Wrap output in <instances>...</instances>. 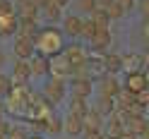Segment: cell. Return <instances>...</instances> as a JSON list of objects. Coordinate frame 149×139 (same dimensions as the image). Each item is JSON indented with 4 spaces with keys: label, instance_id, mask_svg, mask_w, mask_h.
<instances>
[{
    "label": "cell",
    "instance_id": "obj_1",
    "mask_svg": "<svg viewBox=\"0 0 149 139\" xmlns=\"http://www.w3.org/2000/svg\"><path fill=\"white\" fill-rule=\"evenodd\" d=\"M36 46H39L43 53L53 55L55 50H60V31H55V29L39 31V34H36Z\"/></svg>",
    "mask_w": 149,
    "mask_h": 139
},
{
    "label": "cell",
    "instance_id": "obj_2",
    "mask_svg": "<svg viewBox=\"0 0 149 139\" xmlns=\"http://www.w3.org/2000/svg\"><path fill=\"white\" fill-rule=\"evenodd\" d=\"M149 89L147 86V77H144V72H139V70H132V72H127L125 75V91H130V94H139V91H144Z\"/></svg>",
    "mask_w": 149,
    "mask_h": 139
},
{
    "label": "cell",
    "instance_id": "obj_3",
    "mask_svg": "<svg viewBox=\"0 0 149 139\" xmlns=\"http://www.w3.org/2000/svg\"><path fill=\"white\" fill-rule=\"evenodd\" d=\"M51 75L53 77H68V75H72V65H70V60L65 58V53H58V55H53L51 58Z\"/></svg>",
    "mask_w": 149,
    "mask_h": 139
},
{
    "label": "cell",
    "instance_id": "obj_4",
    "mask_svg": "<svg viewBox=\"0 0 149 139\" xmlns=\"http://www.w3.org/2000/svg\"><path fill=\"white\" fill-rule=\"evenodd\" d=\"M63 53H65V58L70 60L72 72L77 70V67H84V65H87V60H89V55L84 53V48H82V46H68V48H65Z\"/></svg>",
    "mask_w": 149,
    "mask_h": 139
},
{
    "label": "cell",
    "instance_id": "obj_5",
    "mask_svg": "<svg viewBox=\"0 0 149 139\" xmlns=\"http://www.w3.org/2000/svg\"><path fill=\"white\" fill-rule=\"evenodd\" d=\"M46 96H48L51 103H60L63 96H65V79L63 77L48 79V84H46Z\"/></svg>",
    "mask_w": 149,
    "mask_h": 139
},
{
    "label": "cell",
    "instance_id": "obj_6",
    "mask_svg": "<svg viewBox=\"0 0 149 139\" xmlns=\"http://www.w3.org/2000/svg\"><path fill=\"white\" fill-rule=\"evenodd\" d=\"M91 89H94V84H91V79H87L84 75H77L72 79V84H70L72 96H79V98H87L91 94Z\"/></svg>",
    "mask_w": 149,
    "mask_h": 139
},
{
    "label": "cell",
    "instance_id": "obj_7",
    "mask_svg": "<svg viewBox=\"0 0 149 139\" xmlns=\"http://www.w3.org/2000/svg\"><path fill=\"white\" fill-rule=\"evenodd\" d=\"M15 55L19 60H29L34 55V41L29 39V36H17V41H15Z\"/></svg>",
    "mask_w": 149,
    "mask_h": 139
},
{
    "label": "cell",
    "instance_id": "obj_8",
    "mask_svg": "<svg viewBox=\"0 0 149 139\" xmlns=\"http://www.w3.org/2000/svg\"><path fill=\"white\" fill-rule=\"evenodd\" d=\"M82 24H84V22H82L77 15H68L63 19V31L68 34L70 39H79V36H82Z\"/></svg>",
    "mask_w": 149,
    "mask_h": 139
},
{
    "label": "cell",
    "instance_id": "obj_9",
    "mask_svg": "<svg viewBox=\"0 0 149 139\" xmlns=\"http://www.w3.org/2000/svg\"><path fill=\"white\" fill-rule=\"evenodd\" d=\"M63 129L68 132L70 137H77V134H82L84 132V118H79V115H68L63 120Z\"/></svg>",
    "mask_w": 149,
    "mask_h": 139
},
{
    "label": "cell",
    "instance_id": "obj_10",
    "mask_svg": "<svg viewBox=\"0 0 149 139\" xmlns=\"http://www.w3.org/2000/svg\"><path fill=\"white\" fill-rule=\"evenodd\" d=\"M99 94H101V96H111V98H116V96L120 94V84L113 79V75L99 79Z\"/></svg>",
    "mask_w": 149,
    "mask_h": 139
},
{
    "label": "cell",
    "instance_id": "obj_11",
    "mask_svg": "<svg viewBox=\"0 0 149 139\" xmlns=\"http://www.w3.org/2000/svg\"><path fill=\"white\" fill-rule=\"evenodd\" d=\"M147 127H149V125H147V120H144L142 113H139V115H127V118H125V132H132V134H139V137H142Z\"/></svg>",
    "mask_w": 149,
    "mask_h": 139
},
{
    "label": "cell",
    "instance_id": "obj_12",
    "mask_svg": "<svg viewBox=\"0 0 149 139\" xmlns=\"http://www.w3.org/2000/svg\"><path fill=\"white\" fill-rule=\"evenodd\" d=\"M29 65H31V75H46V72H51V60H48V55L34 53L31 58H29Z\"/></svg>",
    "mask_w": 149,
    "mask_h": 139
},
{
    "label": "cell",
    "instance_id": "obj_13",
    "mask_svg": "<svg viewBox=\"0 0 149 139\" xmlns=\"http://www.w3.org/2000/svg\"><path fill=\"white\" fill-rule=\"evenodd\" d=\"M89 43H91L94 50H106L111 46V31L108 29H96V34L89 39Z\"/></svg>",
    "mask_w": 149,
    "mask_h": 139
},
{
    "label": "cell",
    "instance_id": "obj_14",
    "mask_svg": "<svg viewBox=\"0 0 149 139\" xmlns=\"http://www.w3.org/2000/svg\"><path fill=\"white\" fill-rule=\"evenodd\" d=\"M17 34H19V36H29V39H36V34H39L36 19H26V17H19V24H17Z\"/></svg>",
    "mask_w": 149,
    "mask_h": 139
},
{
    "label": "cell",
    "instance_id": "obj_15",
    "mask_svg": "<svg viewBox=\"0 0 149 139\" xmlns=\"http://www.w3.org/2000/svg\"><path fill=\"white\" fill-rule=\"evenodd\" d=\"M29 75H31V65H29V60H17L12 84H22V82H26V79H29Z\"/></svg>",
    "mask_w": 149,
    "mask_h": 139
},
{
    "label": "cell",
    "instance_id": "obj_16",
    "mask_svg": "<svg viewBox=\"0 0 149 139\" xmlns=\"http://www.w3.org/2000/svg\"><path fill=\"white\" fill-rule=\"evenodd\" d=\"M39 10H41V7L36 5L34 0H22L19 7H17V15L26 17V19H36V17H39Z\"/></svg>",
    "mask_w": 149,
    "mask_h": 139
},
{
    "label": "cell",
    "instance_id": "obj_17",
    "mask_svg": "<svg viewBox=\"0 0 149 139\" xmlns=\"http://www.w3.org/2000/svg\"><path fill=\"white\" fill-rule=\"evenodd\" d=\"M17 24H19V19L15 15H0V36L5 39L12 31H17Z\"/></svg>",
    "mask_w": 149,
    "mask_h": 139
},
{
    "label": "cell",
    "instance_id": "obj_18",
    "mask_svg": "<svg viewBox=\"0 0 149 139\" xmlns=\"http://www.w3.org/2000/svg\"><path fill=\"white\" fill-rule=\"evenodd\" d=\"M104 127V115L96 108H89L84 115V129H101Z\"/></svg>",
    "mask_w": 149,
    "mask_h": 139
},
{
    "label": "cell",
    "instance_id": "obj_19",
    "mask_svg": "<svg viewBox=\"0 0 149 139\" xmlns=\"http://www.w3.org/2000/svg\"><path fill=\"white\" fill-rule=\"evenodd\" d=\"M104 67H106L108 75H116V72H120V67H123V58H118L113 53H106L104 55Z\"/></svg>",
    "mask_w": 149,
    "mask_h": 139
},
{
    "label": "cell",
    "instance_id": "obj_20",
    "mask_svg": "<svg viewBox=\"0 0 149 139\" xmlns=\"http://www.w3.org/2000/svg\"><path fill=\"white\" fill-rule=\"evenodd\" d=\"M91 22L96 24V29H108L111 17H108V12L104 10V7H96V10L91 12Z\"/></svg>",
    "mask_w": 149,
    "mask_h": 139
},
{
    "label": "cell",
    "instance_id": "obj_21",
    "mask_svg": "<svg viewBox=\"0 0 149 139\" xmlns=\"http://www.w3.org/2000/svg\"><path fill=\"white\" fill-rule=\"evenodd\" d=\"M87 98H79V96H72V101H70V113L72 115H79V118H84L87 115Z\"/></svg>",
    "mask_w": 149,
    "mask_h": 139
},
{
    "label": "cell",
    "instance_id": "obj_22",
    "mask_svg": "<svg viewBox=\"0 0 149 139\" xmlns=\"http://www.w3.org/2000/svg\"><path fill=\"white\" fill-rule=\"evenodd\" d=\"M113 101H116V98H111V96H99L96 110H99L101 115H113V113H116V106H113Z\"/></svg>",
    "mask_w": 149,
    "mask_h": 139
},
{
    "label": "cell",
    "instance_id": "obj_23",
    "mask_svg": "<svg viewBox=\"0 0 149 139\" xmlns=\"http://www.w3.org/2000/svg\"><path fill=\"white\" fill-rule=\"evenodd\" d=\"M60 10H63L60 5L48 3V5L43 7V15H46V19H48V22H60Z\"/></svg>",
    "mask_w": 149,
    "mask_h": 139
},
{
    "label": "cell",
    "instance_id": "obj_24",
    "mask_svg": "<svg viewBox=\"0 0 149 139\" xmlns=\"http://www.w3.org/2000/svg\"><path fill=\"white\" fill-rule=\"evenodd\" d=\"M104 10L108 12V17H111V19H120V17L125 15V10H123V5H120L118 0H113V3H111V5H106Z\"/></svg>",
    "mask_w": 149,
    "mask_h": 139
},
{
    "label": "cell",
    "instance_id": "obj_25",
    "mask_svg": "<svg viewBox=\"0 0 149 139\" xmlns=\"http://www.w3.org/2000/svg\"><path fill=\"white\" fill-rule=\"evenodd\" d=\"M99 7V3L96 0H77V10L79 12H87V15H91Z\"/></svg>",
    "mask_w": 149,
    "mask_h": 139
},
{
    "label": "cell",
    "instance_id": "obj_26",
    "mask_svg": "<svg viewBox=\"0 0 149 139\" xmlns=\"http://www.w3.org/2000/svg\"><path fill=\"white\" fill-rule=\"evenodd\" d=\"M94 34H96V24L91 19H87L84 24H82V36H79V39H91Z\"/></svg>",
    "mask_w": 149,
    "mask_h": 139
},
{
    "label": "cell",
    "instance_id": "obj_27",
    "mask_svg": "<svg viewBox=\"0 0 149 139\" xmlns=\"http://www.w3.org/2000/svg\"><path fill=\"white\" fill-rule=\"evenodd\" d=\"M46 127H48V132H51V134H58V132H63V120L51 118L48 122H46Z\"/></svg>",
    "mask_w": 149,
    "mask_h": 139
},
{
    "label": "cell",
    "instance_id": "obj_28",
    "mask_svg": "<svg viewBox=\"0 0 149 139\" xmlns=\"http://www.w3.org/2000/svg\"><path fill=\"white\" fill-rule=\"evenodd\" d=\"M7 91H12V79H7L0 72V94H7Z\"/></svg>",
    "mask_w": 149,
    "mask_h": 139
},
{
    "label": "cell",
    "instance_id": "obj_29",
    "mask_svg": "<svg viewBox=\"0 0 149 139\" xmlns=\"http://www.w3.org/2000/svg\"><path fill=\"white\" fill-rule=\"evenodd\" d=\"M0 15H15V7L10 0H0Z\"/></svg>",
    "mask_w": 149,
    "mask_h": 139
},
{
    "label": "cell",
    "instance_id": "obj_30",
    "mask_svg": "<svg viewBox=\"0 0 149 139\" xmlns=\"http://www.w3.org/2000/svg\"><path fill=\"white\" fill-rule=\"evenodd\" d=\"M137 10L142 12V17L149 22V0H139V3H137Z\"/></svg>",
    "mask_w": 149,
    "mask_h": 139
},
{
    "label": "cell",
    "instance_id": "obj_31",
    "mask_svg": "<svg viewBox=\"0 0 149 139\" xmlns=\"http://www.w3.org/2000/svg\"><path fill=\"white\" fill-rule=\"evenodd\" d=\"M84 139H106L104 134H101V129H84Z\"/></svg>",
    "mask_w": 149,
    "mask_h": 139
},
{
    "label": "cell",
    "instance_id": "obj_32",
    "mask_svg": "<svg viewBox=\"0 0 149 139\" xmlns=\"http://www.w3.org/2000/svg\"><path fill=\"white\" fill-rule=\"evenodd\" d=\"M118 3L123 5V10H125V12H130V10H135V7H137L135 0H118Z\"/></svg>",
    "mask_w": 149,
    "mask_h": 139
},
{
    "label": "cell",
    "instance_id": "obj_33",
    "mask_svg": "<svg viewBox=\"0 0 149 139\" xmlns=\"http://www.w3.org/2000/svg\"><path fill=\"white\" fill-rule=\"evenodd\" d=\"M10 134V125H5L3 120H0V137H7Z\"/></svg>",
    "mask_w": 149,
    "mask_h": 139
},
{
    "label": "cell",
    "instance_id": "obj_34",
    "mask_svg": "<svg viewBox=\"0 0 149 139\" xmlns=\"http://www.w3.org/2000/svg\"><path fill=\"white\" fill-rule=\"evenodd\" d=\"M120 139H139V134H132V132H123Z\"/></svg>",
    "mask_w": 149,
    "mask_h": 139
},
{
    "label": "cell",
    "instance_id": "obj_35",
    "mask_svg": "<svg viewBox=\"0 0 149 139\" xmlns=\"http://www.w3.org/2000/svg\"><path fill=\"white\" fill-rule=\"evenodd\" d=\"M34 3H36V5H39V7H41V10H43V7H46V5H48V3H53V0H34Z\"/></svg>",
    "mask_w": 149,
    "mask_h": 139
},
{
    "label": "cell",
    "instance_id": "obj_36",
    "mask_svg": "<svg viewBox=\"0 0 149 139\" xmlns=\"http://www.w3.org/2000/svg\"><path fill=\"white\" fill-rule=\"evenodd\" d=\"M142 65H144V67L149 70V53H144V58H142Z\"/></svg>",
    "mask_w": 149,
    "mask_h": 139
},
{
    "label": "cell",
    "instance_id": "obj_37",
    "mask_svg": "<svg viewBox=\"0 0 149 139\" xmlns=\"http://www.w3.org/2000/svg\"><path fill=\"white\" fill-rule=\"evenodd\" d=\"M5 62H7V55H5L3 50H0V67H3V65H5Z\"/></svg>",
    "mask_w": 149,
    "mask_h": 139
},
{
    "label": "cell",
    "instance_id": "obj_38",
    "mask_svg": "<svg viewBox=\"0 0 149 139\" xmlns=\"http://www.w3.org/2000/svg\"><path fill=\"white\" fill-rule=\"evenodd\" d=\"M96 3H99V7H106V5L113 3V0H96Z\"/></svg>",
    "mask_w": 149,
    "mask_h": 139
},
{
    "label": "cell",
    "instance_id": "obj_39",
    "mask_svg": "<svg viewBox=\"0 0 149 139\" xmlns=\"http://www.w3.org/2000/svg\"><path fill=\"white\" fill-rule=\"evenodd\" d=\"M53 3H55V5H60V7H65V5L70 3V0H53Z\"/></svg>",
    "mask_w": 149,
    "mask_h": 139
},
{
    "label": "cell",
    "instance_id": "obj_40",
    "mask_svg": "<svg viewBox=\"0 0 149 139\" xmlns=\"http://www.w3.org/2000/svg\"><path fill=\"white\" fill-rule=\"evenodd\" d=\"M142 139H149V127L144 129V134H142Z\"/></svg>",
    "mask_w": 149,
    "mask_h": 139
},
{
    "label": "cell",
    "instance_id": "obj_41",
    "mask_svg": "<svg viewBox=\"0 0 149 139\" xmlns=\"http://www.w3.org/2000/svg\"><path fill=\"white\" fill-rule=\"evenodd\" d=\"M144 77H147V86H149V70H147V72H144Z\"/></svg>",
    "mask_w": 149,
    "mask_h": 139
},
{
    "label": "cell",
    "instance_id": "obj_42",
    "mask_svg": "<svg viewBox=\"0 0 149 139\" xmlns=\"http://www.w3.org/2000/svg\"><path fill=\"white\" fill-rule=\"evenodd\" d=\"M0 113H3V106H0Z\"/></svg>",
    "mask_w": 149,
    "mask_h": 139
},
{
    "label": "cell",
    "instance_id": "obj_43",
    "mask_svg": "<svg viewBox=\"0 0 149 139\" xmlns=\"http://www.w3.org/2000/svg\"><path fill=\"white\" fill-rule=\"evenodd\" d=\"M17 3H22V0H17Z\"/></svg>",
    "mask_w": 149,
    "mask_h": 139
}]
</instances>
